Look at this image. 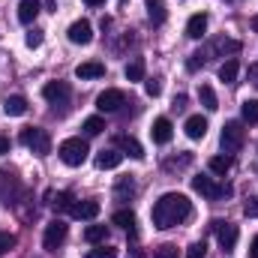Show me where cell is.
Returning <instances> with one entry per match:
<instances>
[{
	"label": "cell",
	"mask_w": 258,
	"mask_h": 258,
	"mask_svg": "<svg viewBox=\"0 0 258 258\" xmlns=\"http://www.w3.org/2000/svg\"><path fill=\"white\" fill-rule=\"evenodd\" d=\"M189 213H192V204H189V198L180 192H165L156 204H153V225L156 228H174V225H180V222H186L189 219Z\"/></svg>",
	"instance_id": "1"
},
{
	"label": "cell",
	"mask_w": 258,
	"mask_h": 258,
	"mask_svg": "<svg viewBox=\"0 0 258 258\" xmlns=\"http://www.w3.org/2000/svg\"><path fill=\"white\" fill-rule=\"evenodd\" d=\"M246 141V129L240 120H228L222 126V135H219V144H222V153H237Z\"/></svg>",
	"instance_id": "2"
},
{
	"label": "cell",
	"mask_w": 258,
	"mask_h": 258,
	"mask_svg": "<svg viewBox=\"0 0 258 258\" xmlns=\"http://www.w3.org/2000/svg\"><path fill=\"white\" fill-rule=\"evenodd\" d=\"M57 153H60V159H63L66 165H81L84 159H87V153H90V147H87V141L84 138H66L63 144L57 147Z\"/></svg>",
	"instance_id": "3"
},
{
	"label": "cell",
	"mask_w": 258,
	"mask_h": 258,
	"mask_svg": "<svg viewBox=\"0 0 258 258\" xmlns=\"http://www.w3.org/2000/svg\"><path fill=\"white\" fill-rule=\"evenodd\" d=\"M21 144H24L27 150H33L36 156H45V153L51 150V138H48V132L39 129V126L21 129Z\"/></svg>",
	"instance_id": "4"
},
{
	"label": "cell",
	"mask_w": 258,
	"mask_h": 258,
	"mask_svg": "<svg viewBox=\"0 0 258 258\" xmlns=\"http://www.w3.org/2000/svg\"><path fill=\"white\" fill-rule=\"evenodd\" d=\"M66 231H69V228H66L63 219L48 222V225H45V234H42V246H45L48 252H54V249H57V246L66 240Z\"/></svg>",
	"instance_id": "5"
},
{
	"label": "cell",
	"mask_w": 258,
	"mask_h": 258,
	"mask_svg": "<svg viewBox=\"0 0 258 258\" xmlns=\"http://www.w3.org/2000/svg\"><path fill=\"white\" fill-rule=\"evenodd\" d=\"M192 189H195V192H201L204 198H210V201L231 195V189H228V186H216V183H213V177H204V174L192 177Z\"/></svg>",
	"instance_id": "6"
},
{
	"label": "cell",
	"mask_w": 258,
	"mask_h": 258,
	"mask_svg": "<svg viewBox=\"0 0 258 258\" xmlns=\"http://www.w3.org/2000/svg\"><path fill=\"white\" fill-rule=\"evenodd\" d=\"M18 195H21V183H18L9 171H0V207L15 204Z\"/></svg>",
	"instance_id": "7"
},
{
	"label": "cell",
	"mask_w": 258,
	"mask_h": 258,
	"mask_svg": "<svg viewBox=\"0 0 258 258\" xmlns=\"http://www.w3.org/2000/svg\"><path fill=\"white\" fill-rule=\"evenodd\" d=\"M66 36H69V42H75V45H90V39H93V27H90L87 18L72 21L69 30H66Z\"/></svg>",
	"instance_id": "8"
},
{
	"label": "cell",
	"mask_w": 258,
	"mask_h": 258,
	"mask_svg": "<svg viewBox=\"0 0 258 258\" xmlns=\"http://www.w3.org/2000/svg\"><path fill=\"white\" fill-rule=\"evenodd\" d=\"M69 93H72V90H69L66 81H48V84L42 87V96H45L51 105H66V102H69Z\"/></svg>",
	"instance_id": "9"
},
{
	"label": "cell",
	"mask_w": 258,
	"mask_h": 258,
	"mask_svg": "<svg viewBox=\"0 0 258 258\" xmlns=\"http://www.w3.org/2000/svg\"><path fill=\"white\" fill-rule=\"evenodd\" d=\"M126 102V96H123V90H102L99 96H96V108L99 111H120V105Z\"/></svg>",
	"instance_id": "10"
},
{
	"label": "cell",
	"mask_w": 258,
	"mask_h": 258,
	"mask_svg": "<svg viewBox=\"0 0 258 258\" xmlns=\"http://www.w3.org/2000/svg\"><path fill=\"white\" fill-rule=\"evenodd\" d=\"M213 228H216L219 246H222V249H234V243H237V225H231V222H222V219H216V222H213Z\"/></svg>",
	"instance_id": "11"
},
{
	"label": "cell",
	"mask_w": 258,
	"mask_h": 258,
	"mask_svg": "<svg viewBox=\"0 0 258 258\" xmlns=\"http://www.w3.org/2000/svg\"><path fill=\"white\" fill-rule=\"evenodd\" d=\"M150 135H153V141H156V144H168V141H171V135H174L171 120H168V117H156V120H153V129H150Z\"/></svg>",
	"instance_id": "12"
},
{
	"label": "cell",
	"mask_w": 258,
	"mask_h": 258,
	"mask_svg": "<svg viewBox=\"0 0 258 258\" xmlns=\"http://www.w3.org/2000/svg\"><path fill=\"white\" fill-rule=\"evenodd\" d=\"M75 75H78L81 81H90V78H102V75H105V63H99V60H87V63H78V66H75Z\"/></svg>",
	"instance_id": "13"
},
{
	"label": "cell",
	"mask_w": 258,
	"mask_h": 258,
	"mask_svg": "<svg viewBox=\"0 0 258 258\" xmlns=\"http://www.w3.org/2000/svg\"><path fill=\"white\" fill-rule=\"evenodd\" d=\"M204 33H207V15L204 12H195L192 18L186 21V36L189 39H201Z\"/></svg>",
	"instance_id": "14"
},
{
	"label": "cell",
	"mask_w": 258,
	"mask_h": 258,
	"mask_svg": "<svg viewBox=\"0 0 258 258\" xmlns=\"http://www.w3.org/2000/svg\"><path fill=\"white\" fill-rule=\"evenodd\" d=\"M39 15V0H21L18 3V21L21 24H33Z\"/></svg>",
	"instance_id": "15"
},
{
	"label": "cell",
	"mask_w": 258,
	"mask_h": 258,
	"mask_svg": "<svg viewBox=\"0 0 258 258\" xmlns=\"http://www.w3.org/2000/svg\"><path fill=\"white\" fill-rule=\"evenodd\" d=\"M3 111H6V117H21V114H27V99L24 96H6Z\"/></svg>",
	"instance_id": "16"
},
{
	"label": "cell",
	"mask_w": 258,
	"mask_h": 258,
	"mask_svg": "<svg viewBox=\"0 0 258 258\" xmlns=\"http://www.w3.org/2000/svg\"><path fill=\"white\" fill-rule=\"evenodd\" d=\"M120 162H123V153H120V150H102V153L96 156V168H102V171L117 168Z\"/></svg>",
	"instance_id": "17"
},
{
	"label": "cell",
	"mask_w": 258,
	"mask_h": 258,
	"mask_svg": "<svg viewBox=\"0 0 258 258\" xmlns=\"http://www.w3.org/2000/svg\"><path fill=\"white\" fill-rule=\"evenodd\" d=\"M72 216L75 219H96L99 216V201H78L72 207Z\"/></svg>",
	"instance_id": "18"
},
{
	"label": "cell",
	"mask_w": 258,
	"mask_h": 258,
	"mask_svg": "<svg viewBox=\"0 0 258 258\" xmlns=\"http://www.w3.org/2000/svg\"><path fill=\"white\" fill-rule=\"evenodd\" d=\"M114 144H117V147H120L123 153H129L132 159H141V156H144L141 144H138V141H135L132 135H117V138H114Z\"/></svg>",
	"instance_id": "19"
},
{
	"label": "cell",
	"mask_w": 258,
	"mask_h": 258,
	"mask_svg": "<svg viewBox=\"0 0 258 258\" xmlns=\"http://www.w3.org/2000/svg\"><path fill=\"white\" fill-rule=\"evenodd\" d=\"M186 135H189L192 141L204 138V135H207V120H204L201 114H192V117L186 120Z\"/></svg>",
	"instance_id": "20"
},
{
	"label": "cell",
	"mask_w": 258,
	"mask_h": 258,
	"mask_svg": "<svg viewBox=\"0 0 258 258\" xmlns=\"http://www.w3.org/2000/svg\"><path fill=\"white\" fill-rule=\"evenodd\" d=\"M237 72H240L237 60H234V57H228L225 63L219 66V81H225V84H234V81H237Z\"/></svg>",
	"instance_id": "21"
},
{
	"label": "cell",
	"mask_w": 258,
	"mask_h": 258,
	"mask_svg": "<svg viewBox=\"0 0 258 258\" xmlns=\"http://www.w3.org/2000/svg\"><path fill=\"white\" fill-rule=\"evenodd\" d=\"M198 99H201V105H204L207 111H216V108H219L216 93H213V87H210V84H201V87H198Z\"/></svg>",
	"instance_id": "22"
},
{
	"label": "cell",
	"mask_w": 258,
	"mask_h": 258,
	"mask_svg": "<svg viewBox=\"0 0 258 258\" xmlns=\"http://www.w3.org/2000/svg\"><path fill=\"white\" fill-rule=\"evenodd\" d=\"M123 75H126V81H144V60L141 57L129 60L126 69H123Z\"/></svg>",
	"instance_id": "23"
},
{
	"label": "cell",
	"mask_w": 258,
	"mask_h": 258,
	"mask_svg": "<svg viewBox=\"0 0 258 258\" xmlns=\"http://www.w3.org/2000/svg\"><path fill=\"white\" fill-rule=\"evenodd\" d=\"M105 237H108V228L105 225H87L84 228V240L87 243H105Z\"/></svg>",
	"instance_id": "24"
},
{
	"label": "cell",
	"mask_w": 258,
	"mask_h": 258,
	"mask_svg": "<svg viewBox=\"0 0 258 258\" xmlns=\"http://www.w3.org/2000/svg\"><path fill=\"white\" fill-rule=\"evenodd\" d=\"M132 195H135V183H132L129 177H120L117 186H114V198H117V201H129Z\"/></svg>",
	"instance_id": "25"
},
{
	"label": "cell",
	"mask_w": 258,
	"mask_h": 258,
	"mask_svg": "<svg viewBox=\"0 0 258 258\" xmlns=\"http://www.w3.org/2000/svg\"><path fill=\"white\" fill-rule=\"evenodd\" d=\"M207 168H210L213 174H228V171H231V156H213V159L207 162Z\"/></svg>",
	"instance_id": "26"
},
{
	"label": "cell",
	"mask_w": 258,
	"mask_h": 258,
	"mask_svg": "<svg viewBox=\"0 0 258 258\" xmlns=\"http://www.w3.org/2000/svg\"><path fill=\"white\" fill-rule=\"evenodd\" d=\"M147 3V15L153 24H162L165 21V9H162V0H144Z\"/></svg>",
	"instance_id": "27"
},
{
	"label": "cell",
	"mask_w": 258,
	"mask_h": 258,
	"mask_svg": "<svg viewBox=\"0 0 258 258\" xmlns=\"http://www.w3.org/2000/svg\"><path fill=\"white\" fill-rule=\"evenodd\" d=\"M111 222L120 225V228H126V231H132V228H135V213H132V210H117V213L111 216Z\"/></svg>",
	"instance_id": "28"
},
{
	"label": "cell",
	"mask_w": 258,
	"mask_h": 258,
	"mask_svg": "<svg viewBox=\"0 0 258 258\" xmlns=\"http://www.w3.org/2000/svg\"><path fill=\"white\" fill-rule=\"evenodd\" d=\"M240 117H243L246 123H258V99H246V102L240 105Z\"/></svg>",
	"instance_id": "29"
},
{
	"label": "cell",
	"mask_w": 258,
	"mask_h": 258,
	"mask_svg": "<svg viewBox=\"0 0 258 258\" xmlns=\"http://www.w3.org/2000/svg\"><path fill=\"white\" fill-rule=\"evenodd\" d=\"M213 51H225V54H237V51H240V42H234V39H216V42H213Z\"/></svg>",
	"instance_id": "30"
},
{
	"label": "cell",
	"mask_w": 258,
	"mask_h": 258,
	"mask_svg": "<svg viewBox=\"0 0 258 258\" xmlns=\"http://www.w3.org/2000/svg\"><path fill=\"white\" fill-rule=\"evenodd\" d=\"M72 207H75L72 192H57V198H54V210H69V213H72Z\"/></svg>",
	"instance_id": "31"
},
{
	"label": "cell",
	"mask_w": 258,
	"mask_h": 258,
	"mask_svg": "<svg viewBox=\"0 0 258 258\" xmlns=\"http://www.w3.org/2000/svg\"><path fill=\"white\" fill-rule=\"evenodd\" d=\"M120 255V252H117V249H114V246H105V243H102V246H96V249H90V252H87V258H117Z\"/></svg>",
	"instance_id": "32"
},
{
	"label": "cell",
	"mask_w": 258,
	"mask_h": 258,
	"mask_svg": "<svg viewBox=\"0 0 258 258\" xmlns=\"http://www.w3.org/2000/svg\"><path fill=\"white\" fill-rule=\"evenodd\" d=\"M102 129H105V120H102V117H87V120H84V132H87V135H99Z\"/></svg>",
	"instance_id": "33"
},
{
	"label": "cell",
	"mask_w": 258,
	"mask_h": 258,
	"mask_svg": "<svg viewBox=\"0 0 258 258\" xmlns=\"http://www.w3.org/2000/svg\"><path fill=\"white\" fill-rule=\"evenodd\" d=\"M144 93H147V96H159V93H162V81H159V78H147V81H144Z\"/></svg>",
	"instance_id": "34"
},
{
	"label": "cell",
	"mask_w": 258,
	"mask_h": 258,
	"mask_svg": "<svg viewBox=\"0 0 258 258\" xmlns=\"http://www.w3.org/2000/svg\"><path fill=\"white\" fill-rule=\"evenodd\" d=\"M24 42H27V48H39V45H42V30H36V27H33V30L24 36Z\"/></svg>",
	"instance_id": "35"
},
{
	"label": "cell",
	"mask_w": 258,
	"mask_h": 258,
	"mask_svg": "<svg viewBox=\"0 0 258 258\" xmlns=\"http://www.w3.org/2000/svg\"><path fill=\"white\" fill-rule=\"evenodd\" d=\"M156 258H177V246H174V243H162V246H156Z\"/></svg>",
	"instance_id": "36"
},
{
	"label": "cell",
	"mask_w": 258,
	"mask_h": 258,
	"mask_svg": "<svg viewBox=\"0 0 258 258\" xmlns=\"http://www.w3.org/2000/svg\"><path fill=\"white\" fill-rule=\"evenodd\" d=\"M243 213H246L249 219H258V195L246 198V204H243Z\"/></svg>",
	"instance_id": "37"
},
{
	"label": "cell",
	"mask_w": 258,
	"mask_h": 258,
	"mask_svg": "<svg viewBox=\"0 0 258 258\" xmlns=\"http://www.w3.org/2000/svg\"><path fill=\"white\" fill-rule=\"evenodd\" d=\"M15 246V234H6V231H0V255L3 252H9Z\"/></svg>",
	"instance_id": "38"
},
{
	"label": "cell",
	"mask_w": 258,
	"mask_h": 258,
	"mask_svg": "<svg viewBox=\"0 0 258 258\" xmlns=\"http://www.w3.org/2000/svg\"><path fill=\"white\" fill-rule=\"evenodd\" d=\"M207 255V246L204 243H192L189 249H186V258H204Z\"/></svg>",
	"instance_id": "39"
},
{
	"label": "cell",
	"mask_w": 258,
	"mask_h": 258,
	"mask_svg": "<svg viewBox=\"0 0 258 258\" xmlns=\"http://www.w3.org/2000/svg\"><path fill=\"white\" fill-rule=\"evenodd\" d=\"M6 153H9V138L0 135V156H6Z\"/></svg>",
	"instance_id": "40"
},
{
	"label": "cell",
	"mask_w": 258,
	"mask_h": 258,
	"mask_svg": "<svg viewBox=\"0 0 258 258\" xmlns=\"http://www.w3.org/2000/svg\"><path fill=\"white\" fill-rule=\"evenodd\" d=\"M249 258H258V237L252 240V246H249Z\"/></svg>",
	"instance_id": "41"
},
{
	"label": "cell",
	"mask_w": 258,
	"mask_h": 258,
	"mask_svg": "<svg viewBox=\"0 0 258 258\" xmlns=\"http://www.w3.org/2000/svg\"><path fill=\"white\" fill-rule=\"evenodd\" d=\"M84 3H87V6H102L105 0H84Z\"/></svg>",
	"instance_id": "42"
}]
</instances>
